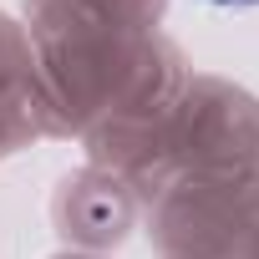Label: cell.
Wrapping results in <instances>:
<instances>
[{
    "mask_svg": "<svg viewBox=\"0 0 259 259\" xmlns=\"http://www.w3.org/2000/svg\"><path fill=\"white\" fill-rule=\"evenodd\" d=\"M213 6H259V0H213Z\"/></svg>",
    "mask_w": 259,
    "mask_h": 259,
    "instance_id": "1",
    "label": "cell"
}]
</instances>
